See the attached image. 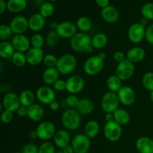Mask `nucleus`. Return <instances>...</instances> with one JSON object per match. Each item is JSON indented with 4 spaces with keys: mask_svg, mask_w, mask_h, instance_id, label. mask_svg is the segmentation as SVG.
I'll list each match as a JSON object with an SVG mask.
<instances>
[{
    "mask_svg": "<svg viewBox=\"0 0 153 153\" xmlns=\"http://www.w3.org/2000/svg\"><path fill=\"white\" fill-rule=\"evenodd\" d=\"M72 49L77 52L91 53L94 48L92 46V38L88 33L77 32L70 39Z\"/></svg>",
    "mask_w": 153,
    "mask_h": 153,
    "instance_id": "nucleus-1",
    "label": "nucleus"
},
{
    "mask_svg": "<svg viewBox=\"0 0 153 153\" xmlns=\"http://www.w3.org/2000/svg\"><path fill=\"white\" fill-rule=\"evenodd\" d=\"M63 126L68 130H76L82 123L81 114L76 109L70 108L66 110L61 117Z\"/></svg>",
    "mask_w": 153,
    "mask_h": 153,
    "instance_id": "nucleus-2",
    "label": "nucleus"
},
{
    "mask_svg": "<svg viewBox=\"0 0 153 153\" xmlns=\"http://www.w3.org/2000/svg\"><path fill=\"white\" fill-rule=\"evenodd\" d=\"M77 66V59L72 54H65L58 60L56 68L60 74L69 75L73 73Z\"/></svg>",
    "mask_w": 153,
    "mask_h": 153,
    "instance_id": "nucleus-3",
    "label": "nucleus"
},
{
    "mask_svg": "<svg viewBox=\"0 0 153 153\" xmlns=\"http://www.w3.org/2000/svg\"><path fill=\"white\" fill-rule=\"evenodd\" d=\"M120 100L117 93L109 92L105 93L102 96L101 100V108L103 111L107 113H114L119 108Z\"/></svg>",
    "mask_w": 153,
    "mask_h": 153,
    "instance_id": "nucleus-4",
    "label": "nucleus"
},
{
    "mask_svg": "<svg viewBox=\"0 0 153 153\" xmlns=\"http://www.w3.org/2000/svg\"><path fill=\"white\" fill-rule=\"evenodd\" d=\"M104 64V61L98 55L90 57L84 64V71L88 76H95L102 70Z\"/></svg>",
    "mask_w": 153,
    "mask_h": 153,
    "instance_id": "nucleus-5",
    "label": "nucleus"
},
{
    "mask_svg": "<svg viewBox=\"0 0 153 153\" xmlns=\"http://www.w3.org/2000/svg\"><path fill=\"white\" fill-rule=\"evenodd\" d=\"M35 131L37 132V137L44 141H48L52 139L56 133L55 125L50 121H43L40 123L37 126Z\"/></svg>",
    "mask_w": 153,
    "mask_h": 153,
    "instance_id": "nucleus-6",
    "label": "nucleus"
},
{
    "mask_svg": "<svg viewBox=\"0 0 153 153\" xmlns=\"http://www.w3.org/2000/svg\"><path fill=\"white\" fill-rule=\"evenodd\" d=\"M122 126L115 121L105 123V124L103 133L105 137L109 141H117L122 136Z\"/></svg>",
    "mask_w": 153,
    "mask_h": 153,
    "instance_id": "nucleus-7",
    "label": "nucleus"
},
{
    "mask_svg": "<svg viewBox=\"0 0 153 153\" xmlns=\"http://www.w3.org/2000/svg\"><path fill=\"white\" fill-rule=\"evenodd\" d=\"M135 70L134 63L131 62L128 59H125L122 62L119 63L116 67V76L122 81H126L133 76Z\"/></svg>",
    "mask_w": 153,
    "mask_h": 153,
    "instance_id": "nucleus-8",
    "label": "nucleus"
},
{
    "mask_svg": "<svg viewBox=\"0 0 153 153\" xmlns=\"http://www.w3.org/2000/svg\"><path fill=\"white\" fill-rule=\"evenodd\" d=\"M71 146L75 153H88L91 146V139L85 134H79L73 137Z\"/></svg>",
    "mask_w": 153,
    "mask_h": 153,
    "instance_id": "nucleus-9",
    "label": "nucleus"
},
{
    "mask_svg": "<svg viewBox=\"0 0 153 153\" xmlns=\"http://www.w3.org/2000/svg\"><path fill=\"white\" fill-rule=\"evenodd\" d=\"M66 91L70 94H77L83 91L85 88V79L79 75H73L66 81Z\"/></svg>",
    "mask_w": 153,
    "mask_h": 153,
    "instance_id": "nucleus-10",
    "label": "nucleus"
},
{
    "mask_svg": "<svg viewBox=\"0 0 153 153\" xmlns=\"http://www.w3.org/2000/svg\"><path fill=\"white\" fill-rule=\"evenodd\" d=\"M146 28L140 22H135L129 27L128 30V40L134 43H139L145 39Z\"/></svg>",
    "mask_w": 153,
    "mask_h": 153,
    "instance_id": "nucleus-11",
    "label": "nucleus"
},
{
    "mask_svg": "<svg viewBox=\"0 0 153 153\" xmlns=\"http://www.w3.org/2000/svg\"><path fill=\"white\" fill-rule=\"evenodd\" d=\"M36 98L42 104L49 105L55 100V90L48 85L40 87L36 91Z\"/></svg>",
    "mask_w": 153,
    "mask_h": 153,
    "instance_id": "nucleus-12",
    "label": "nucleus"
},
{
    "mask_svg": "<svg viewBox=\"0 0 153 153\" xmlns=\"http://www.w3.org/2000/svg\"><path fill=\"white\" fill-rule=\"evenodd\" d=\"M77 30L76 24L70 21H64L58 24L55 31L61 38L71 39L77 33Z\"/></svg>",
    "mask_w": 153,
    "mask_h": 153,
    "instance_id": "nucleus-13",
    "label": "nucleus"
},
{
    "mask_svg": "<svg viewBox=\"0 0 153 153\" xmlns=\"http://www.w3.org/2000/svg\"><path fill=\"white\" fill-rule=\"evenodd\" d=\"M9 25L11 28L13 34H14L15 35L24 34L27 29L29 28H28V19L21 15L14 16L10 20Z\"/></svg>",
    "mask_w": 153,
    "mask_h": 153,
    "instance_id": "nucleus-14",
    "label": "nucleus"
},
{
    "mask_svg": "<svg viewBox=\"0 0 153 153\" xmlns=\"http://www.w3.org/2000/svg\"><path fill=\"white\" fill-rule=\"evenodd\" d=\"M1 105L4 110L11 112H16V110L21 106L19 95L13 92H9L4 94Z\"/></svg>",
    "mask_w": 153,
    "mask_h": 153,
    "instance_id": "nucleus-15",
    "label": "nucleus"
},
{
    "mask_svg": "<svg viewBox=\"0 0 153 153\" xmlns=\"http://www.w3.org/2000/svg\"><path fill=\"white\" fill-rule=\"evenodd\" d=\"M117 94L119 98L120 102L123 105L129 106L135 101V92L130 86H123Z\"/></svg>",
    "mask_w": 153,
    "mask_h": 153,
    "instance_id": "nucleus-16",
    "label": "nucleus"
},
{
    "mask_svg": "<svg viewBox=\"0 0 153 153\" xmlns=\"http://www.w3.org/2000/svg\"><path fill=\"white\" fill-rule=\"evenodd\" d=\"M12 44L14 47L16 52H27L31 48V40L24 34H18L15 35L12 38Z\"/></svg>",
    "mask_w": 153,
    "mask_h": 153,
    "instance_id": "nucleus-17",
    "label": "nucleus"
},
{
    "mask_svg": "<svg viewBox=\"0 0 153 153\" xmlns=\"http://www.w3.org/2000/svg\"><path fill=\"white\" fill-rule=\"evenodd\" d=\"M44 57V52L42 49L31 47L26 52L27 62L31 66H37L43 62Z\"/></svg>",
    "mask_w": 153,
    "mask_h": 153,
    "instance_id": "nucleus-18",
    "label": "nucleus"
},
{
    "mask_svg": "<svg viewBox=\"0 0 153 153\" xmlns=\"http://www.w3.org/2000/svg\"><path fill=\"white\" fill-rule=\"evenodd\" d=\"M101 16L103 20L108 23H115L119 19L120 13L116 7L108 5L102 9Z\"/></svg>",
    "mask_w": 153,
    "mask_h": 153,
    "instance_id": "nucleus-19",
    "label": "nucleus"
},
{
    "mask_svg": "<svg viewBox=\"0 0 153 153\" xmlns=\"http://www.w3.org/2000/svg\"><path fill=\"white\" fill-rule=\"evenodd\" d=\"M46 25V18L40 13H34L28 19V28L33 31H40Z\"/></svg>",
    "mask_w": 153,
    "mask_h": 153,
    "instance_id": "nucleus-20",
    "label": "nucleus"
},
{
    "mask_svg": "<svg viewBox=\"0 0 153 153\" xmlns=\"http://www.w3.org/2000/svg\"><path fill=\"white\" fill-rule=\"evenodd\" d=\"M27 108H28L27 117L31 121L40 122V121L42 120V119L44 117V109L40 104L34 103Z\"/></svg>",
    "mask_w": 153,
    "mask_h": 153,
    "instance_id": "nucleus-21",
    "label": "nucleus"
},
{
    "mask_svg": "<svg viewBox=\"0 0 153 153\" xmlns=\"http://www.w3.org/2000/svg\"><path fill=\"white\" fill-rule=\"evenodd\" d=\"M54 144L59 149H64L70 145V135L66 130H59L56 131L54 136Z\"/></svg>",
    "mask_w": 153,
    "mask_h": 153,
    "instance_id": "nucleus-22",
    "label": "nucleus"
},
{
    "mask_svg": "<svg viewBox=\"0 0 153 153\" xmlns=\"http://www.w3.org/2000/svg\"><path fill=\"white\" fill-rule=\"evenodd\" d=\"M136 149L140 153H153V140L149 137H140L136 141Z\"/></svg>",
    "mask_w": 153,
    "mask_h": 153,
    "instance_id": "nucleus-23",
    "label": "nucleus"
},
{
    "mask_svg": "<svg viewBox=\"0 0 153 153\" xmlns=\"http://www.w3.org/2000/svg\"><path fill=\"white\" fill-rule=\"evenodd\" d=\"M126 59L132 63H139L143 61L146 57V52L141 47H133L126 52Z\"/></svg>",
    "mask_w": 153,
    "mask_h": 153,
    "instance_id": "nucleus-24",
    "label": "nucleus"
},
{
    "mask_svg": "<svg viewBox=\"0 0 153 153\" xmlns=\"http://www.w3.org/2000/svg\"><path fill=\"white\" fill-rule=\"evenodd\" d=\"M59 72L56 67H48L43 71L42 79L46 85H53L59 79Z\"/></svg>",
    "mask_w": 153,
    "mask_h": 153,
    "instance_id": "nucleus-25",
    "label": "nucleus"
},
{
    "mask_svg": "<svg viewBox=\"0 0 153 153\" xmlns=\"http://www.w3.org/2000/svg\"><path fill=\"white\" fill-rule=\"evenodd\" d=\"M76 109L81 115L91 114L94 110V104L90 99L82 98L79 100V104Z\"/></svg>",
    "mask_w": 153,
    "mask_h": 153,
    "instance_id": "nucleus-26",
    "label": "nucleus"
},
{
    "mask_svg": "<svg viewBox=\"0 0 153 153\" xmlns=\"http://www.w3.org/2000/svg\"><path fill=\"white\" fill-rule=\"evenodd\" d=\"M16 52L12 43L8 41H1L0 43V56L4 59H11Z\"/></svg>",
    "mask_w": 153,
    "mask_h": 153,
    "instance_id": "nucleus-27",
    "label": "nucleus"
},
{
    "mask_svg": "<svg viewBox=\"0 0 153 153\" xmlns=\"http://www.w3.org/2000/svg\"><path fill=\"white\" fill-rule=\"evenodd\" d=\"M100 130V126L98 122L96 120H90L85 124V134L90 139H93L98 135Z\"/></svg>",
    "mask_w": 153,
    "mask_h": 153,
    "instance_id": "nucleus-28",
    "label": "nucleus"
},
{
    "mask_svg": "<svg viewBox=\"0 0 153 153\" xmlns=\"http://www.w3.org/2000/svg\"><path fill=\"white\" fill-rule=\"evenodd\" d=\"M113 114L114 117V121L120 126L126 125V124L129 123L131 117H130L129 113L126 109L120 108H119Z\"/></svg>",
    "mask_w": 153,
    "mask_h": 153,
    "instance_id": "nucleus-29",
    "label": "nucleus"
},
{
    "mask_svg": "<svg viewBox=\"0 0 153 153\" xmlns=\"http://www.w3.org/2000/svg\"><path fill=\"white\" fill-rule=\"evenodd\" d=\"M26 0H7V9L12 13H19L25 9Z\"/></svg>",
    "mask_w": 153,
    "mask_h": 153,
    "instance_id": "nucleus-30",
    "label": "nucleus"
},
{
    "mask_svg": "<svg viewBox=\"0 0 153 153\" xmlns=\"http://www.w3.org/2000/svg\"><path fill=\"white\" fill-rule=\"evenodd\" d=\"M108 42L107 35L104 33H98L92 37V46L96 49H101L105 47Z\"/></svg>",
    "mask_w": 153,
    "mask_h": 153,
    "instance_id": "nucleus-31",
    "label": "nucleus"
},
{
    "mask_svg": "<svg viewBox=\"0 0 153 153\" xmlns=\"http://www.w3.org/2000/svg\"><path fill=\"white\" fill-rule=\"evenodd\" d=\"M19 97L21 105L28 108L34 103L35 95H34L32 91H29V90H25V91H22L19 95Z\"/></svg>",
    "mask_w": 153,
    "mask_h": 153,
    "instance_id": "nucleus-32",
    "label": "nucleus"
},
{
    "mask_svg": "<svg viewBox=\"0 0 153 153\" xmlns=\"http://www.w3.org/2000/svg\"><path fill=\"white\" fill-rule=\"evenodd\" d=\"M107 87L111 92L117 93L122 88V80L116 75L110 76L107 79Z\"/></svg>",
    "mask_w": 153,
    "mask_h": 153,
    "instance_id": "nucleus-33",
    "label": "nucleus"
},
{
    "mask_svg": "<svg viewBox=\"0 0 153 153\" xmlns=\"http://www.w3.org/2000/svg\"><path fill=\"white\" fill-rule=\"evenodd\" d=\"M78 29L80 31V32L88 33L92 28L93 24L91 19L87 16H81L77 19L76 23Z\"/></svg>",
    "mask_w": 153,
    "mask_h": 153,
    "instance_id": "nucleus-34",
    "label": "nucleus"
},
{
    "mask_svg": "<svg viewBox=\"0 0 153 153\" xmlns=\"http://www.w3.org/2000/svg\"><path fill=\"white\" fill-rule=\"evenodd\" d=\"M12 63L16 67H22L27 64L26 54L23 52H16L11 58Z\"/></svg>",
    "mask_w": 153,
    "mask_h": 153,
    "instance_id": "nucleus-35",
    "label": "nucleus"
},
{
    "mask_svg": "<svg viewBox=\"0 0 153 153\" xmlns=\"http://www.w3.org/2000/svg\"><path fill=\"white\" fill-rule=\"evenodd\" d=\"M60 38H61V37H59V35H58V33L56 32V31L52 30V31H49L47 34V35H46L45 42H46V45H47L49 48H54L58 45Z\"/></svg>",
    "mask_w": 153,
    "mask_h": 153,
    "instance_id": "nucleus-36",
    "label": "nucleus"
},
{
    "mask_svg": "<svg viewBox=\"0 0 153 153\" xmlns=\"http://www.w3.org/2000/svg\"><path fill=\"white\" fill-rule=\"evenodd\" d=\"M55 11V7L52 2L45 1L40 7V13L45 18L52 16Z\"/></svg>",
    "mask_w": 153,
    "mask_h": 153,
    "instance_id": "nucleus-37",
    "label": "nucleus"
},
{
    "mask_svg": "<svg viewBox=\"0 0 153 153\" xmlns=\"http://www.w3.org/2000/svg\"><path fill=\"white\" fill-rule=\"evenodd\" d=\"M142 85L146 90L149 91H153V73L148 72L143 75L142 78Z\"/></svg>",
    "mask_w": 153,
    "mask_h": 153,
    "instance_id": "nucleus-38",
    "label": "nucleus"
},
{
    "mask_svg": "<svg viewBox=\"0 0 153 153\" xmlns=\"http://www.w3.org/2000/svg\"><path fill=\"white\" fill-rule=\"evenodd\" d=\"M141 14L146 19L153 20V3L148 2L141 7Z\"/></svg>",
    "mask_w": 153,
    "mask_h": 153,
    "instance_id": "nucleus-39",
    "label": "nucleus"
},
{
    "mask_svg": "<svg viewBox=\"0 0 153 153\" xmlns=\"http://www.w3.org/2000/svg\"><path fill=\"white\" fill-rule=\"evenodd\" d=\"M55 146L52 142L44 141L39 146L38 153H56Z\"/></svg>",
    "mask_w": 153,
    "mask_h": 153,
    "instance_id": "nucleus-40",
    "label": "nucleus"
},
{
    "mask_svg": "<svg viewBox=\"0 0 153 153\" xmlns=\"http://www.w3.org/2000/svg\"><path fill=\"white\" fill-rule=\"evenodd\" d=\"M30 40H31V45L32 47L38 48V49H42L45 43L44 38L40 34H34Z\"/></svg>",
    "mask_w": 153,
    "mask_h": 153,
    "instance_id": "nucleus-41",
    "label": "nucleus"
},
{
    "mask_svg": "<svg viewBox=\"0 0 153 153\" xmlns=\"http://www.w3.org/2000/svg\"><path fill=\"white\" fill-rule=\"evenodd\" d=\"M13 34L12 30L10 25L2 24L0 26V40L1 41H5L6 40L10 37L11 34Z\"/></svg>",
    "mask_w": 153,
    "mask_h": 153,
    "instance_id": "nucleus-42",
    "label": "nucleus"
},
{
    "mask_svg": "<svg viewBox=\"0 0 153 153\" xmlns=\"http://www.w3.org/2000/svg\"><path fill=\"white\" fill-rule=\"evenodd\" d=\"M58 58L56 56L52 54H48L46 55L43 59V64H45L46 67H56L57 63H58Z\"/></svg>",
    "mask_w": 153,
    "mask_h": 153,
    "instance_id": "nucleus-43",
    "label": "nucleus"
},
{
    "mask_svg": "<svg viewBox=\"0 0 153 153\" xmlns=\"http://www.w3.org/2000/svg\"><path fill=\"white\" fill-rule=\"evenodd\" d=\"M79 99L76 97V95H73V94H71V95H69L68 97L66 98V103H67V105L69 106L71 108H76L77 107L78 104H79Z\"/></svg>",
    "mask_w": 153,
    "mask_h": 153,
    "instance_id": "nucleus-44",
    "label": "nucleus"
},
{
    "mask_svg": "<svg viewBox=\"0 0 153 153\" xmlns=\"http://www.w3.org/2000/svg\"><path fill=\"white\" fill-rule=\"evenodd\" d=\"M13 118V112L9 111L4 110L1 111V120L3 123L7 124L10 123Z\"/></svg>",
    "mask_w": 153,
    "mask_h": 153,
    "instance_id": "nucleus-45",
    "label": "nucleus"
},
{
    "mask_svg": "<svg viewBox=\"0 0 153 153\" xmlns=\"http://www.w3.org/2000/svg\"><path fill=\"white\" fill-rule=\"evenodd\" d=\"M39 147L34 143H27L22 147V153H38Z\"/></svg>",
    "mask_w": 153,
    "mask_h": 153,
    "instance_id": "nucleus-46",
    "label": "nucleus"
},
{
    "mask_svg": "<svg viewBox=\"0 0 153 153\" xmlns=\"http://www.w3.org/2000/svg\"><path fill=\"white\" fill-rule=\"evenodd\" d=\"M66 87H67L66 81L59 79L53 85V89L56 91H63L66 90Z\"/></svg>",
    "mask_w": 153,
    "mask_h": 153,
    "instance_id": "nucleus-47",
    "label": "nucleus"
},
{
    "mask_svg": "<svg viewBox=\"0 0 153 153\" xmlns=\"http://www.w3.org/2000/svg\"><path fill=\"white\" fill-rule=\"evenodd\" d=\"M145 39H146V40L148 43L153 45V23L149 25V26L146 28Z\"/></svg>",
    "mask_w": 153,
    "mask_h": 153,
    "instance_id": "nucleus-48",
    "label": "nucleus"
},
{
    "mask_svg": "<svg viewBox=\"0 0 153 153\" xmlns=\"http://www.w3.org/2000/svg\"><path fill=\"white\" fill-rule=\"evenodd\" d=\"M113 58L114 59V61H117L119 64V63L122 62L124 60L126 59V55H125L124 52H121V51H117V52H115L114 53Z\"/></svg>",
    "mask_w": 153,
    "mask_h": 153,
    "instance_id": "nucleus-49",
    "label": "nucleus"
},
{
    "mask_svg": "<svg viewBox=\"0 0 153 153\" xmlns=\"http://www.w3.org/2000/svg\"><path fill=\"white\" fill-rule=\"evenodd\" d=\"M16 113L17 114L18 116L21 117H23L27 116V114H28V108H27V107L21 105L20 107L16 110Z\"/></svg>",
    "mask_w": 153,
    "mask_h": 153,
    "instance_id": "nucleus-50",
    "label": "nucleus"
},
{
    "mask_svg": "<svg viewBox=\"0 0 153 153\" xmlns=\"http://www.w3.org/2000/svg\"><path fill=\"white\" fill-rule=\"evenodd\" d=\"M95 1L97 4V5L100 6L102 8H104V7L109 5L110 0H95Z\"/></svg>",
    "mask_w": 153,
    "mask_h": 153,
    "instance_id": "nucleus-51",
    "label": "nucleus"
},
{
    "mask_svg": "<svg viewBox=\"0 0 153 153\" xmlns=\"http://www.w3.org/2000/svg\"><path fill=\"white\" fill-rule=\"evenodd\" d=\"M49 105V108H50L52 111H55L58 110V108H59L60 107L59 102H58V101H56V100H55V101H53L52 102H51Z\"/></svg>",
    "mask_w": 153,
    "mask_h": 153,
    "instance_id": "nucleus-52",
    "label": "nucleus"
},
{
    "mask_svg": "<svg viewBox=\"0 0 153 153\" xmlns=\"http://www.w3.org/2000/svg\"><path fill=\"white\" fill-rule=\"evenodd\" d=\"M7 9V2L4 0H0V13L2 14Z\"/></svg>",
    "mask_w": 153,
    "mask_h": 153,
    "instance_id": "nucleus-53",
    "label": "nucleus"
},
{
    "mask_svg": "<svg viewBox=\"0 0 153 153\" xmlns=\"http://www.w3.org/2000/svg\"><path fill=\"white\" fill-rule=\"evenodd\" d=\"M105 119L106 123L113 122V121H114V114L113 113H107L105 114Z\"/></svg>",
    "mask_w": 153,
    "mask_h": 153,
    "instance_id": "nucleus-54",
    "label": "nucleus"
},
{
    "mask_svg": "<svg viewBox=\"0 0 153 153\" xmlns=\"http://www.w3.org/2000/svg\"><path fill=\"white\" fill-rule=\"evenodd\" d=\"M62 151L64 153H75L74 149H73V146L71 145H68L66 147H64V149H62Z\"/></svg>",
    "mask_w": 153,
    "mask_h": 153,
    "instance_id": "nucleus-55",
    "label": "nucleus"
},
{
    "mask_svg": "<svg viewBox=\"0 0 153 153\" xmlns=\"http://www.w3.org/2000/svg\"><path fill=\"white\" fill-rule=\"evenodd\" d=\"M58 24H59V23H58L57 22H51V24H50L51 29H52L53 31H55V30H56V28H57V27H58Z\"/></svg>",
    "mask_w": 153,
    "mask_h": 153,
    "instance_id": "nucleus-56",
    "label": "nucleus"
},
{
    "mask_svg": "<svg viewBox=\"0 0 153 153\" xmlns=\"http://www.w3.org/2000/svg\"><path fill=\"white\" fill-rule=\"evenodd\" d=\"M30 137H31V139H36V138H38L37 137V132H36V131H32L31 133H30L29 134Z\"/></svg>",
    "mask_w": 153,
    "mask_h": 153,
    "instance_id": "nucleus-57",
    "label": "nucleus"
},
{
    "mask_svg": "<svg viewBox=\"0 0 153 153\" xmlns=\"http://www.w3.org/2000/svg\"><path fill=\"white\" fill-rule=\"evenodd\" d=\"M97 55H98V57H100V58H101V59H102L103 61H105V58H106V54L104 52H100V53H99Z\"/></svg>",
    "mask_w": 153,
    "mask_h": 153,
    "instance_id": "nucleus-58",
    "label": "nucleus"
},
{
    "mask_svg": "<svg viewBox=\"0 0 153 153\" xmlns=\"http://www.w3.org/2000/svg\"><path fill=\"white\" fill-rule=\"evenodd\" d=\"M150 100L152 101V102L153 103V91L150 92Z\"/></svg>",
    "mask_w": 153,
    "mask_h": 153,
    "instance_id": "nucleus-59",
    "label": "nucleus"
},
{
    "mask_svg": "<svg viewBox=\"0 0 153 153\" xmlns=\"http://www.w3.org/2000/svg\"><path fill=\"white\" fill-rule=\"evenodd\" d=\"M56 153H64V152H63L62 150H61V151H58V152H56Z\"/></svg>",
    "mask_w": 153,
    "mask_h": 153,
    "instance_id": "nucleus-60",
    "label": "nucleus"
},
{
    "mask_svg": "<svg viewBox=\"0 0 153 153\" xmlns=\"http://www.w3.org/2000/svg\"><path fill=\"white\" fill-rule=\"evenodd\" d=\"M50 1H58V0H49Z\"/></svg>",
    "mask_w": 153,
    "mask_h": 153,
    "instance_id": "nucleus-61",
    "label": "nucleus"
},
{
    "mask_svg": "<svg viewBox=\"0 0 153 153\" xmlns=\"http://www.w3.org/2000/svg\"><path fill=\"white\" fill-rule=\"evenodd\" d=\"M14 153H22V152H14Z\"/></svg>",
    "mask_w": 153,
    "mask_h": 153,
    "instance_id": "nucleus-62",
    "label": "nucleus"
}]
</instances>
